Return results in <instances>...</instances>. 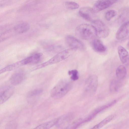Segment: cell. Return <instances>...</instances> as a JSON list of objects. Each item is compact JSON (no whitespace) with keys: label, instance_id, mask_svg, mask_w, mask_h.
Listing matches in <instances>:
<instances>
[{"label":"cell","instance_id":"6","mask_svg":"<svg viewBox=\"0 0 129 129\" xmlns=\"http://www.w3.org/2000/svg\"><path fill=\"white\" fill-rule=\"evenodd\" d=\"M14 87L11 85L5 84L0 86V105L3 104L14 94Z\"/></svg>","mask_w":129,"mask_h":129},{"label":"cell","instance_id":"29","mask_svg":"<svg viewBox=\"0 0 129 129\" xmlns=\"http://www.w3.org/2000/svg\"><path fill=\"white\" fill-rule=\"evenodd\" d=\"M90 129H98L95 126H94L93 127Z\"/></svg>","mask_w":129,"mask_h":129},{"label":"cell","instance_id":"21","mask_svg":"<svg viewBox=\"0 0 129 129\" xmlns=\"http://www.w3.org/2000/svg\"><path fill=\"white\" fill-rule=\"evenodd\" d=\"M120 86V82L116 80L113 81L111 82L110 85V90L112 91H116Z\"/></svg>","mask_w":129,"mask_h":129},{"label":"cell","instance_id":"26","mask_svg":"<svg viewBox=\"0 0 129 129\" xmlns=\"http://www.w3.org/2000/svg\"><path fill=\"white\" fill-rule=\"evenodd\" d=\"M61 48L60 46L55 45H51L47 46L46 49L49 51H54L60 49Z\"/></svg>","mask_w":129,"mask_h":129},{"label":"cell","instance_id":"11","mask_svg":"<svg viewBox=\"0 0 129 129\" xmlns=\"http://www.w3.org/2000/svg\"><path fill=\"white\" fill-rule=\"evenodd\" d=\"M25 74L24 72L21 70L17 71L10 77L9 81L12 85H17L21 83L24 80Z\"/></svg>","mask_w":129,"mask_h":129},{"label":"cell","instance_id":"2","mask_svg":"<svg viewBox=\"0 0 129 129\" xmlns=\"http://www.w3.org/2000/svg\"><path fill=\"white\" fill-rule=\"evenodd\" d=\"M72 87V83L67 80H61L52 89L51 96L55 99H59L65 96L71 90Z\"/></svg>","mask_w":129,"mask_h":129},{"label":"cell","instance_id":"5","mask_svg":"<svg viewBox=\"0 0 129 129\" xmlns=\"http://www.w3.org/2000/svg\"><path fill=\"white\" fill-rule=\"evenodd\" d=\"M65 42L67 46L69 48L75 51L79 50H84L86 47L83 42L73 36L69 35L65 38Z\"/></svg>","mask_w":129,"mask_h":129},{"label":"cell","instance_id":"4","mask_svg":"<svg viewBox=\"0 0 129 129\" xmlns=\"http://www.w3.org/2000/svg\"><path fill=\"white\" fill-rule=\"evenodd\" d=\"M92 22L95 29L97 36L100 38H105L108 36L110 32L109 29L103 22L96 19Z\"/></svg>","mask_w":129,"mask_h":129},{"label":"cell","instance_id":"14","mask_svg":"<svg viewBox=\"0 0 129 129\" xmlns=\"http://www.w3.org/2000/svg\"><path fill=\"white\" fill-rule=\"evenodd\" d=\"M91 45L93 50L98 52H104L106 50V47L102 42L97 39H93Z\"/></svg>","mask_w":129,"mask_h":129},{"label":"cell","instance_id":"16","mask_svg":"<svg viewBox=\"0 0 129 129\" xmlns=\"http://www.w3.org/2000/svg\"><path fill=\"white\" fill-rule=\"evenodd\" d=\"M17 34H21L27 31L29 29L30 25L25 21L21 22L14 26Z\"/></svg>","mask_w":129,"mask_h":129},{"label":"cell","instance_id":"19","mask_svg":"<svg viewBox=\"0 0 129 129\" xmlns=\"http://www.w3.org/2000/svg\"><path fill=\"white\" fill-rule=\"evenodd\" d=\"M117 77L120 79H124L126 75V70L125 67L123 65L119 66L117 68L116 71Z\"/></svg>","mask_w":129,"mask_h":129},{"label":"cell","instance_id":"30","mask_svg":"<svg viewBox=\"0 0 129 129\" xmlns=\"http://www.w3.org/2000/svg\"><path fill=\"white\" fill-rule=\"evenodd\" d=\"M127 46L128 47V43L127 44Z\"/></svg>","mask_w":129,"mask_h":129},{"label":"cell","instance_id":"1","mask_svg":"<svg viewBox=\"0 0 129 129\" xmlns=\"http://www.w3.org/2000/svg\"><path fill=\"white\" fill-rule=\"evenodd\" d=\"M75 31L78 36L85 40L94 39L97 36L95 29L92 24H81L76 27Z\"/></svg>","mask_w":129,"mask_h":129},{"label":"cell","instance_id":"24","mask_svg":"<svg viewBox=\"0 0 129 129\" xmlns=\"http://www.w3.org/2000/svg\"><path fill=\"white\" fill-rule=\"evenodd\" d=\"M69 75L71 76V78L74 81H75L79 78L78 72L76 70H73L69 71L68 72Z\"/></svg>","mask_w":129,"mask_h":129},{"label":"cell","instance_id":"10","mask_svg":"<svg viewBox=\"0 0 129 129\" xmlns=\"http://www.w3.org/2000/svg\"><path fill=\"white\" fill-rule=\"evenodd\" d=\"M129 24L128 21L123 23L119 27L116 34V38L120 40L126 37L129 34Z\"/></svg>","mask_w":129,"mask_h":129},{"label":"cell","instance_id":"27","mask_svg":"<svg viewBox=\"0 0 129 129\" xmlns=\"http://www.w3.org/2000/svg\"><path fill=\"white\" fill-rule=\"evenodd\" d=\"M17 125L16 123L14 122H11L7 125L6 129H16Z\"/></svg>","mask_w":129,"mask_h":129},{"label":"cell","instance_id":"9","mask_svg":"<svg viewBox=\"0 0 129 129\" xmlns=\"http://www.w3.org/2000/svg\"><path fill=\"white\" fill-rule=\"evenodd\" d=\"M117 0H99L94 4L93 10L94 12H100L105 9L116 2Z\"/></svg>","mask_w":129,"mask_h":129},{"label":"cell","instance_id":"25","mask_svg":"<svg viewBox=\"0 0 129 129\" xmlns=\"http://www.w3.org/2000/svg\"><path fill=\"white\" fill-rule=\"evenodd\" d=\"M128 14V9L127 8H125L122 11L119 18L122 20H124L127 17V15Z\"/></svg>","mask_w":129,"mask_h":129},{"label":"cell","instance_id":"28","mask_svg":"<svg viewBox=\"0 0 129 129\" xmlns=\"http://www.w3.org/2000/svg\"><path fill=\"white\" fill-rule=\"evenodd\" d=\"M7 26L2 25L0 26V34L7 29Z\"/></svg>","mask_w":129,"mask_h":129},{"label":"cell","instance_id":"7","mask_svg":"<svg viewBox=\"0 0 129 129\" xmlns=\"http://www.w3.org/2000/svg\"><path fill=\"white\" fill-rule=\"evenodd\" d=\"M98 85V78L97 76L93 75L87 79L85 86L86 92L90 94H92L95 92Z\"/></svg>","mask_w":129,"mask_h":129},{"label":"cell","instance_id":"22","mask_svg":"<svg viewBox=\"0 0 129 129\" xmlns=\"http://www.w3.org/2000/svg\"><path fill=\"white\" fill-rule=\"evenodd\" d=\"M117 14V12L114 10H112L107 11L105 14V18L106 20L110 21Z\"/></svg>","mask_w":129,"mask_h":129},{"label":"cell","instance_id":"23","mask_svg":"<svg viewBox=\"0 0 129 129\" xmlns=\"http://www.w3.org/2000/svg\"><path fill=\"white\" fill-rule=\"evenodd\" d=\"M65 4L68 8L71 10L77 9L79 7V5L78 3L72 1L66 2Z\"/></svg>","mask_w":129,"mask_h":129},{"label":"cell","instance_id":"18","mask_svg":"<svg viewBox=\"0 0 129 129\" xmlns=\"http://www.w3.org/2000/svg\"><path fill=\"white\" fill-rule=\"evenodd\" d=\"M116 100H115L106 105L97 108L94 111L89 117L91 119L98 113L104 110L113 105L116 103Z\"/></svg>","mask_w":129,"mask_h":129},{"label":"cell","instance_id":"13","mask_svg":"<svg viewBox=\"0 0 129 129\" xmlns=\"http://www.w3.org/2000/svg\"><path fill=\"white\" fill-rule=\"evenodd\" d=\"M42 54L40 53H36L21 60L23 65L29 64L38 63L41 60Z\"/></svg>","mask_w":129,"mask_h":129},{"label":"cell","instance_id":"12","mask_svg":"<svg viewBox=\"0 0 129 129\" xmlns=\"http://www.w3.org/2000/svg\"><path fill=\"white\" fill-rule=\"evenodd\" d=\"M118 52L120 59L124 64L128 66L129 64V54L127 50L121 45L117 48Z\"/></svg>","mask_w":129,"mask_h":129},{"label":"cell","instance_id":"17","mask_svg":"<svg viewBox=\"0 0 129 129\" xmlns=\"http://www.w3.org/2000/svg\"><path fill=\"white\" fill-rule=\"evenodd\" d=\"M22 66L21 60L12 63L0 70V74L16 69Z\"/></svg>","mask_w":129,"mask_h":129},{"label":"cell","instance_id":"15","mask_svg":"<svg viewBox=\"0 0 129 129\" xmlns=\"http://www.w3.org/2000/svg\"><path fill=\"white\" fill-rule=\"evenodd\" d=\"M60 118H57L43 123L32 129H50L57 124Z\"/></svg>","mask_w":129,"mask_h":129},{"label":"cell","instance_id":"20","mask_svg":"<svg viewBox=\"0 0 129 129\" xmlns=\"http://www.w3.org/2000/svg\"><path fill=\"white\" fill-rule=\"evenodd\" d=\"M43 91V90L41 89H38L31 90L29 92L27 95L28 98H30L35 97L41 94Z\"/></svg>","mask_w":129,"mask_h":129},{"label":"cell","instance_id":"3","mask_svg":"<svg viewBox=\"0 0 129 129\" xmlns=\"http://www.w3.org/2000/svg\"><path fill=\"white\" fill-rule=\"evenodd\" d=\"M75 51L69 48L63 50L54 55L48 60L41 64L37 65L33 69L32 71L44 68L51 64L56 63L68 58Z\"/></svg>","mask_w":129,"mask_h":129},{"label":"cell","instance_id":"8","mask_svg":"<svg viewBox=\"0 0 129 129\" xmlns=\"http://www.w3.org/2000/svg\"><path fill=\"white\" fill-rule=\"evenodd\" d=\"M95 12L92 8L88 7L81 8L79 11V15L85 20L92 22L95 18Z\"/></svg>","mask_w":129,"mask_h":129}]
</instances>
